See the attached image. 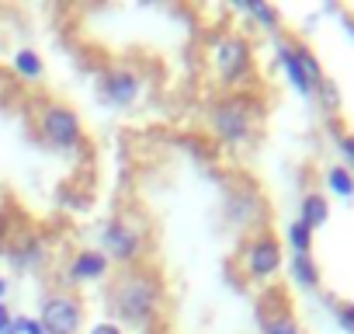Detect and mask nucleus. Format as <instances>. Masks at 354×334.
<instances>
[{"label": "nucleus", "instance_id": "9d476101", "mask_svg": "<svg viewBox=\"0 0 354 334\" xmlns=\"http://www.w3.org/2000/svg\"><path fill=\"white\" fill-rule=\"evenodd\" d=\"M274 56H278V67H281V73L288 77V84H292L302 98H313V94H316V84L309 80V73H306V67H302V60H299V42L278 39V42H274Z\"/></svg>", "mask_w": 354, "mask_h": 334}, {"label": "nucleus", "instance_id": "dca6fc26", "mask_svg": "<svg viewBox=\"0 0 354 334\" xmlns=\"http://www.w3.org/2000/svg\"><path fill=\"white\" fill-rule=\"evenodd\" d=\"M288 272H292V282L302 285V289H316L319 285V268H316L313 254H292Z\"/></svg>", "mask_w": 354, "mask_h": 334}, {"label": "nucleus", "instance_id": "39448f33", "mask_svg": "<svg viewBox=\"0 0 354 334\" xmlns=\"http://www.w3.org/2000/svg\"><path fill=\"white\" fill-rule=\"evenodd\" d=\"M142 247H146L142 244V230L136 223H129L125 216H111L97 230V251L118 268L142 265Z\"/></svg>", "mask_w": 354, "mask_h": 334}, {"label": "nucleus", "instance_id": "aec40b11", "mask_svg": "<svg viewBox=\"0 0 354 334\" xmlns=\"http://www.w3.org/2000/svg\"><path fill=\"white\" fill-rule=\"evenodd\" d=\"M333 143H337V153L344 157V167L354 175V136H351V132H337Z\"/></svg>", "mask_w": 354, "mask_h": 334}, {"label": "nucleus", "instance_id": "1a4fd4ad", "mask_svg": "<svg viewBox=\"0 0 354 334\" xmlns=\"http://www.w3.org/2000/svg\"><path fill=\"white\" fill-rule=\"evenodd\" d=\"M111 272V261L97 247H80L70 265H66V282L70 285H87V282H104Z\"/></svg>", "mask_w": 354, "mask_h": 334}, {"label": "nucleus", "instance_id": "393cba45", "mask_svg": "<svg viewBox=\"0 0 354 334\" xmlns=\"http://www.w3.org/2000/svg\"><path fill=\"white\" fill-rule=\"evenodd\" d=\"M8 292H11V279L0 275V303H8Z\"/></svg>", "mask_w": 354, "mask_h": 334}, {"label": "nucleus", "instance_id": "2eb2a0df", "mask_svg": "<svg viewBox=\"0 0 354 334\" xmlns=\"http://www.w3.org/2000/svg\"><path fill=\"white\" fill-rule=\"evenodd\" d=\"M11 70H15V77L18 80H25V84H35V80H42L46 77V63H42V56L35 53V49H18L15 56H11Z\"/></svg>", "mask_w": 354, "mask_h": 334}, {"label": "nucleus", "instance_id": "f03ea898", "mask_svg": "<svg viewBox=\"0 0 354 334\" xmlns=\"http://www.w3.org/2000/svg\"><path fill=\"white\" fill-rule=\"evenodd\" d=\"M264 105L250 91H223L205 108V129L223 150H247L257 139Z\"/></svg>", "mask_w": 354, "mask_h": 334}, {"label": "nucleus", "instance_id": "412c9836", "mask_svg": "<svg viewBox=\"0 0 354 334\" xmlns=\"http://www.w3.org/2000/svg\"><path fill=\"white\" fill-rule=\"evenodd\" d=\"M15 334H46L39 317H28V313H15Z\"/></svg>", "mask_w": 354, "mask_h": 334}, {"label": "nucleus", "instance_id": "4468645a", "mask_svg": "<svg viewBox=\"0 0 354 334\" xmlns=\"http://www.w3.org/2000/svg\"><path fill=\"white\" fill-rule=\"evenodd\" d=\"M295 220H302L309 230L326 227V220H330V202H326V195H319V192H306L302 202H299V216H295Z\"/></svg>", "mask_w": 354, "mask_h": 334}, {"label": "nucleus", "instance_id": "ddd939ff", "mask_svg": "<svg viewBox=\"0 0 354 334\" xmlns=\"http://www.w3.org/2000/svg\"><path fill=\"white\" fill-rule=\"evenodd\" d=\"M233 11H240L243 18L261 25L264 32H278L281 28V15L271 4H264V0H233Z\"/></svg>", "mask_w": 354, "mask_h": 334}, {"label": "nucleus", "instance_id": "6ab92c4d", "mask_svg": "<svg viewBox=\"0 0 354 334\" xmlns=\"http://www.w3.org/2000/svg\"><path fill=\"white\" fill-rule=\"evenodd\" d=\"M285 240H288L292 254H309V251H313V230H309L302 220H292V223L285 227Z\"/></svg>", "mask_w": 354, "mask_h": 334}, {"label": "nucleus", "instance_id": "a878e982", "mask_svg": "<svg viewBox=\"0 0 354 334\" xmlns=\"http://www.w3.org/2000/svg\"><path fill=\"white\" fill-rule=\"evenodd\" d=\"M4 91H8V70L0 67V94H4Z\"/></svg>", "mask_w": 354, "mask_h": 334}, {"label": "nucleus", "instance_id": "9b49d317", "mask_svg": "<svg viewBox=\"0 0 354 334\" xmlns=\"http://www.w3.org/2000/svg\"><path fill=\"white\" fill-rule=\"evenodd\" d=\"M8 265L18 272H39L42 265H49V244L39 234H21L8 247Z\"/></svg>", "mask_w": 354, "mask_h": 334}, {"label": "nucleus", "instance_id": "7ed1b4c3", "mask_svg": "<svg viewBox=\"0 0 354 334\" xmlns=\"http://www.w3.org/2000/svg\"><path fill=\"white\" fill-rule=\"evenodd\" d=\"M209 70L226 91H243V84L254 77V46L243 32H219L209 42Z\"/></svg>", "mask_w": 354, "mask_h": 334}, {"label": "nucleus", "instance_id": "a211bd4d", "mask_svg": "<svg viewBox=\"0 0 354 334\" xmlns=\"http://www.w3.org/2000/svg\"><path fill=\"white\" fill-rule=\"evenodd\" d=\"M326 188L337 195V199H354V175L347 171L344 164H333V167H326Z\"/></svg>", "mask_w": 354, "mask_h": 334}, {"label": "nucleus", "instance_id": "4be33fe9", "mask_svg": "<svg viewBox=\"0 0 354 334\" xmlns=\"http://www.w3.org/2000/svg\"><path fill=\"white\" fill-rule=\"evenodd\" d=\"M333 317H337V324H340L347 334H354V303H337V306H333Z\"/></svg>", "mask_w": 354, "mask_h": 334}, {"label": "nucleus", "instance_id": "20e7f679", "mask_svg": "<svg viewBox=\"0 0 354 334\" xmlns=\"http://www.w3.org/2000/svg\"><path fill=\"white\" fill-rule=\"evenodd\" d=\"M35 132L53 153H80L84 150V122L77 108L66 101H46L35 112Z\"/></svg>", "mask_w": 354, "mask_h": 334}, {"label": "nucleus", "instance_id": "423d86ee", "mask_svg": "<svg viewBox=\"0 0 354 334\" xmlns=\"http://www.w3.org/2000/svg\"><path fill=\"white\" fill-rule=\"evenodd\" d=\"M281 265H285V254H281V244H278L274 234L257 230V234H250L243 240V247H240V268H243L247 279L268 282V279H274L281 272Z\"/></svg>", "mask_w": 354, "mask_h": 334}, {"label": "nucleus", "instance_id": "5701e85b", "mask_svg": "<svg viewBox=\"0 0 354 334\" xmlns=\"http://www.w3.org/2000/svg\"><path fill=\"white\" fill-rule=\"evenodd\" d=\"M316 98H319L326 108H337V101H340V98H337V87H333L330 80H323V84L316 87Z\"/></svg>", "mask_w": 354, "mask_h": 334}, {"label": "nucleus", "instance_id": "f8f14e48", "mask_svg": "<svg viewBox=\"0 0 354 334\" xmlns=\"http://www.w3.org/2000/svg\"><path fill=\"white\" fill-rule=\"evenodd\" d=\"M226 216H230V223H236V227H254L257 220H261V195L257 192H233L230 199H226Z\"/></svg>", "mask_w": 354, "mask_h": 334}, {"label": "nucleus", "instance_id": "0eeeda50", "mask_svg": "<svg viewBox=\"0 0 354 334\" xmlns=\"http://www.w3.org/2000/svg\"><path fill=\"white\" fill-rule=\"evenodd\" d=\"M142 91H146V80L129 63H111L97 77V98L108 108H132L142 98Z\"/></svg>", "mask_w": 354, "mask_h": 334}, {"label": "nucleus", "instance_id": "6e6552de", "mask_svg": "<svg viewBox=\"0 0 354 334\" xmlns=\"http://www.w3.org/2000/svg\"><path fill=\"white\" fill-rule=\"evenodd\" d=\"M35 317H39L46 334H80V327H84V303L73 292L56 289V292H49L42 299Z\"/></svg>", "mask_w": 354, "mask_h": 334}, {"label": "nucleus", "instance_id": "f3484780", "mask_svg": "<svg viewBox=\"0 0 354 334\" xmlns=\"http://www.w3.org/2000/svg\"><path fill=\"white\" fill-rule=\"evenodd\" d=\"M261 334H306V331L292 313L271 310V313H261Z\"/></svg>", "mask_w": 354, "mask_h": 334}, {"label": "nucleus", "instance_id": "f257e3e1", "mask_svg": "<svg viewBox=\"0 0 354 334\" xmlns=\"http://www.w3.org/2000/svg\"><path fill=\"white\" fill-rule=\"evenodd\" d=\"M108 306H111V320L122 327H139L146 331L163 306V282L149 265H132V268H118V275L111 279V292H108Z\"/></svg>", "mask_w": 354, "mask_h": 334}, {"label": "nucleus", "instance_id": "b1692460", "mask_svg": "<svg viewBox=\"0 0 354 334\" xmlns=\"http://www.w3.org/2000/svg\"><path fill=\"white\" fill-rule=\"evenodd\" d=\"M87 334H125V327H118V324L108 317V320H97V324H91V327H87Z\"/></svg>", "mask_w": 354, "mask_h": 334}]
</instances>
